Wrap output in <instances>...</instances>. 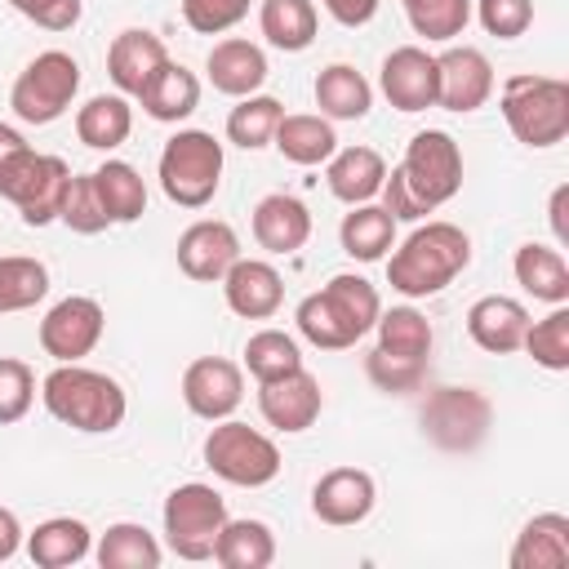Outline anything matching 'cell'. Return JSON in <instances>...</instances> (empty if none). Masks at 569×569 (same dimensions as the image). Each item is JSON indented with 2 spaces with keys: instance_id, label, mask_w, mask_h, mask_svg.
Returning a JSON list of instances; mask_svg holds the SVG:
<instances>
[{
  "instance_id": "6da1fadb",
  "label": "cell",
  "mask_w": 569,
  "mask_h": 569,
  "mask_svg": "<svg viewBox=\"0 0 569 569\" xmlns=\"http://www.w3.org/2000/svg\"><path fill=\"white\" fill-rule=\"evenodd\" d=\"M462 191V147L445 129H422L409 138L405 160L382 178V209L396 222H422Z\"/></svg>"
},
{
  "instance_id": "7a4b0ae2",
  "label": "cell",
  "mask_w": 569,
  "mask_h": 569,
  "mask_svg": "<svg viewBox=\"0 0 569 569\" xmlns=\"http://www.w3.org/2000/svg\"><path fill=\"white\" fill-rule=\"evenodd\" d=\"M471 267V236L453 222H418L387 258V284L405 298H436Z\"/></svg>"
},
{
  "instance_id": "3957f363",
  "label": "cell",
  "mask_w": 569,
  "mask_h": 569,
  "mask_svg": "<svg viewBox=\"0 0 569 569\" xmlns=\"http://www.w3.org/2000/svg\"><path fill=\"white\" fill-rule=\"evenodd\" d=\"M378 311H382L378 289H373L365 276L342 271V276H333L325 289L307 293V298L298 302L293 320H298V333H302L311 347H320V351H347V347H356V342L373 329Z\"/></svg>"
},
{
  "instance_id": "277c9868",
  "label": "cell",
  "mask_w": 569,
  "mask_h": 569,
  "mask_svg": "<svg viewBox=\"0 0 569 569\" xmlns=\"http://www.w3.org/2000/svg\"><path fill=\"white\" fill-rule=\"evenodd\" d=\"M40 400L62 427L84 431V436H107L129 413L124 387L102 369H84L80 360L49 369L44 382H40Z\"/></svg>"
},
{
  "instance_id": "5b68a950",
  "label": "cell",
  "mask_w": 569,
  "mask_h": 569,
  "mask_svg": "<svg viewBox=\"0 0 569 569\" xmlns=\"http://www.w3.org/2000/svg\"><path fill=\"white\" fill-rule=\"evenodd\" d=\"M498 111L516 142L525 147H556L569 133V84L560 76H511L502 84Z\"/></svg>"
},
{
  "instance_id": "8992f818",
  "label": "cell",
  "mask_w": 569,
  "mask_h": 569,
  "mask_svg": "<svg viewBox=\"0 0 569 569\" xmlns=\"http://www.w3.org/2000/svg\"><path fill=\"white\" fill-rule=\"evenodd\" d=\"M156 178L178 209H204L222 187V142L209 129H178L160 147Z\"/></svg>"
},
{
  "instance_id": "52a82bcc",
  "label": "cell",
  "mask_w": 569,
  "mask_h": 569,
  "mask_svg": "<svg viewBox=\"0 0 569 569\" xmlns=\"http://www.w3.org/2000/svg\"><path fill=\"white\" fill-rule=\"evenodd\" d=\"M204 467L227 480V485H240V489H262L280 476V449L271 436H262L258 427L249 422H236V418H218L213 431L204 436Z\"/></svg>"
},
{
  "instance_id": "ba28073f",
  "label": "cell",
  "mask_w": 569,
  "mask_h": 569,
  "mask_svg": "<svg viewBox=\"0 0 569 569\" xmlns=\"http://www.w3.org/2000/svg\"><path fill=\"white\" fill-rule=\"evenodd\" d=\"M76 93H80V62L62 49H44L18 71L9 89V107L22 124H53L76 102Z\"/></svg>"
},
{
  "instance_id": "9c48e42d",
  "label": "cell",
  "mask_w": 569,
  "mask_h": 569,
  "mask_svg": "<svg viewBox=\"0 0 569 569\" xmlns=\"http://www.w3.org/2000/svg\"><path fill=\"white\" fill-rule=\"evenodd\" d=\"M164 542L182 560H213L218 529L227 525V498L213 485L187 480L164 498Z\"/></svg>"
},
{
  "instance_id": "30bf717a",
  "label": "cell",
  "mask_w": 569,
  "mask_h": 569,
  "mask_svg": "<svg viewBox=\"0 0 569 569\" xmlns=\"http://www.w3.org/2000/svg\"><path fill=\"white\" fill-rule=\"evenodd\" d=\"M67 178H71V169L62 156H44V151L27 147L22 156H13L0 169V196L9 204H18L27 227H49V222H58Z\"/></svg>"
},
{
  "instance_id": "8fae6325",
  "label": "cell",
  "mask_w": 569,
  "mask_h": 569,
  "mask_svg": "<svg viewBox=\"0 0 569 569\" xmlns=\"http://www.w3.org/2000/svg\"><path fill=\"white\" fill-rule=\"evenodd\" d=\"M493 405L476 387H440L422 405V436L445 453H471L489 436Z\"/></svg>"
},
{
  "instance_id": "7c38bea8",
  "label": "cell",
  "mask_w": 569,
  "mask_h": 569,
  "mask_svg": "<svg viewBox=\"0 0 569 569\" xmlns=\"http://www.w3.org/2000/svg\"><path fill=\"white\" fill-rule=\"evenodd\" d=\"M102 329H107L102 302L98 298H84V293H71V298H62V302H53L44 311V320H40V347L58 365H76V360H84L102 342Z\"/></svg>"
},
{
  "instance_id": "4fadbf2b",
  "label": "cell",
  "mask_w": 569,
  "mask_h": 569,
  "mask_svg": "<svg viewBox=\"0 0 569 569\" xmlns=\"http://www.w3.org/2000/svg\"><path fill=\"white\" fill-rule=\"evenodd\" d=\"M493 93V67L476 44H449L436 53V107L445 111H480Z\"/></svg>"
},
{
  "instance_id": "5bb4252c",
  "label": "cell",
  "mask_w": 569,
  "mask_h": 569,
  "mask_svg": "<svg viewBox=\"0 0 569 569\" xmlns=\"http://www.w3.org/2000/svg\"><path fill=\"white\" fill-rule=\"evenodd\" d=\"M182 400L196 418L204 422H218V418H231L244 400V373L236 360L227 356H200L187 365L182 373Z\"/></svg>"
},
{
  "instance_id": "9a60e30c",
  "label": "cell",
  "mask_w": 569,
  "mask_h": 569,
  "mask_svg": "<svg viewBox=\"0 0 569 569\" xmlns=\"http://www.w3.org/2000/svg\"><path fill=\"white\" fill-rule=\"evenodd\" d=\"M258 409L267 418V427L284 431V436H298L307 431L320 409H325V391H320V378L307 373V369H293L284 378H271V382H258Z\"/></svg>"
},
{
  "instance_id": "2e32d148",
  "label": "cell",
  "mask_w": 569,
  "mask_h": 569,
  "mask_svg": "<svg viewBox=\"0 0 569 569\" xmlns=\"http://www.w3.org/2000/svg\"><path fill=\"white\" fill-rule=\"evenodd\" d=\"M378 89L405 116L436 107V58L427 49H418V44L391 49L382 58V67H378Z\"/></svg>"
},
{
  "instance_id": "e0dca14e",
  "label": "cell",
  "mask_w": 569,
  "mask_h": 569,
  "mask_svg": "<svg viewBox=\"0 0 569 569\" xmlns=\"http://www.w3.org/2000/svg\"><path fill=\"white\" fill-rule=\"evenodd\" d=\"M236 258H240V236L222 218H200L178 236V267L187 280L218 284Z\"/></svg>"
},
{
  "instance_id": "ac0fdd59",
  "label": "cell",
  "mask_w": 569,
  "mask_h": 569,
  "mask_svg": "<svg viewBox=\"0 0 569 569\" xmlns=\"http://www.w3.org/2000/svg\"><path fill=\"white\" fill-rule=\"evenodd\" d=\"M373 502H378V485H373V476L360 471V467H333V471H325V476L316 480V489H311V511H316V520H320V525H333V529H347V525L369 520Z\"/></svg>"
},
{
  "instance_id": "d6986e66",
  "label": "cell",
  "mask_w": 569,
  "mask_h": 569,
  "mask_svg": "<svg viewBox=\"0 0 569 569\" xmlns=\"http://www.w3.org/2000/svg\"><path fill=\"white\" fill-rule=\"evenodd\" d=\"M169 62V49H164V40L156 36V31H147V27H124L116 40H111V49H107V76H111V84L124 93V98H138L151 80H156V71Z\"/></svg>"
},
{
  "instance_id": "ffe728a7",
  "label": "cell",
  "mask_w": 569,
  "mask_h": 569,
  "mask_svg": "<svg viewBox=\"0 0 569 569\" xmlns=\"http://www.w3.org/2000/svg\"><path fill=\"white\" fill-rule=\"evenodd\" d=\"M218 284H222L227 307L236 316H244V320H271L280 311V302H284V280L262 258H236L231 271Z\"/></svg>"
},
{
  "instance_id": "44dd1931",
  "label": "cell",
  "mask_w": 569,
  "mask_h": 569,
  "mask_svg": "<svg viewBox=\"0 0 569 569\" xmlns=\"http://www.w3.org/2000/svg\"><path fill=\"white\" fill-rule=\"evenodd\" d=\"M253 240L258 249L276 253V258H289L298 253L307 240H311V209L298 200V196H284V191H271L253 204Z\"/></svg>"
},
{
  "instance_id": "7402d4cb",
  "label": "cell",
  "mask_w": 569,
  "mask_h": 569,
  "mask_svg": "<svg viewBox=\"0 0 569 569\" xmlns=\"http://www.w3.org/2000/svg\"><path fill=\"white\" fill-rule=\"evenodd\" d=\"M525 329H529V311L520 298H507V293H485L467 307V333L480 351L489 356H507V351H520L525 342Z\"/></svg>"
},
{
  "instance_id": "603a6c76",
  "label": "cell",
  "mask_w": 569,
  "mask_h": 569,
  "mask_svg": "<svg viewBox=\"0 0 569 569\" xmlns=\"http://www.w3.org/2000/svg\"><path fill=\"white\" fill-rule=\"evenodd\" d=\"M204 71H209V84L227 98H249L267 84V53L253 44V40H240V36H227L209 49L204 58Z\"/></svg>"
},
{
  "instance_id": "cb8c5ba5",
  "label": "cell",
  "mask_w": 569,
  "mask_h": 569,
  "mask_svg": "<svg viewBox=\"0 0 569 569\" xmlns=\"http://www.w3.org/2000/svg\"><path fill=\"white\" fill-rule=\"evenodd\" d=\"M387 178V160L373 147H338L325 160V182L342 204H365L382 191Z\"/></svg>"
},
{
  "instance_id": "d4e9b609",
  "label": "cell",
  "mask_w": 569,
  "mask_h": 569,
  "mask_svg": "<svg viewBox=\"0 0 569 569\" xmlns=\"http://www.w3.org/2000/svg\"><path fill=\"white\" fill-rule=\"evenodd\" d=\"M507 565L511 569H569V516L542 511L525 520Z\"/></svg>"
},
{
  "instance_id": "484cf974",
  "label": "cell",
  "mask_w": 569,
  "mask_h": 569,
  "mask_svg": "<svg viewBox=\"0 0 569 569\" xmlns=\"http://www.w3.org/2000/svg\"><path fill=\"white\" fill-rule=\"evenodd\" d=\"M93 551V533L76 516H49L27 533V556L40 569H71Z\"/></svg>"
},
{
  "instance_id": "4316f807",
  "label": "cell",
  "mask_w": 569,
  "mask_h": 569,
  "mask_svg": "<svg viewBox=\"0 0 569 569\" xmlns=\"http://www.w3.org/2000/svg\"><path fill=\"white\" fill-rule=\"evenodd\" d=\"M271 147L289 164L311 169V164H325L338 151V133H333V120L311 116V111H293V116H280V124L271 133Z\"/></svg>"
},
{
  "instance_id": "83f0119b",
  "label": "cell",
  "mask_w": 569,
  "mask_h": 569,
  "mask_svg": "<svg viewBox=\"0 0 569 569\" xmlns=\"http://www.w3.org/2000/svg\"><path fill=\"white\" fill-rule=\"evenodd\" d=\"M316 107L325 120H365L373 107V84L351 62H329L316 76Z\"/></svg>"
},
{
  "instance_id": "f1b7e54d",
  "label": "cell",
  "mask_w": 569,
  "mask_h": 569,
  "mask_svg": "<svg viewBox=\"0 0 569 569\" xmlns=\"http://www.w3.org/2000/svg\"><path fill=\"white\" fill-rule=\"evenodd\" d=\"M511 271H516V284L538 298V302H569V262L560 249L551 244H520L516 258H511Z\"/></svg>"
},
{
  "instance_id": "f546056e",
  "label": "cell",
  "mask_w": 569,
  "mask_h": 569,
  "mask_svg": "<svg viewBox=\"0 0 569 569\" xmlns=\"http://www.w3.org/2000/svg\"><path fill=\"white\" fill-rule=\"evenodd\" d=\"M138 102H142V111H147L151 120L178 124V120H187V116L200 107V80H196L182 62L169 58V62L156 71V80L138 93Z\"/></svg>"
},
{
  "instance_id": "4dcf8cb0",
  "label": "cell",
  "mask_w": 569,
  "mask_h": 569,
  "mask_svg": "<svg viewBox=\"0 0 569 569\" xmlns=\"http://www.w3.org/2000/svg\"><path fill=\"white\" fill-rule=\"evenodd\" d=\"M338 240H342V253L347 258H356V262H382L387 249L396 244V218L382 204H373V200L351 204V213L338 227Z\"/></svg>"
},
{
  "instance_id": "1f68e13d",
  "label": "cell",
  "mask_w": 569,
  "mask_h": 569,
  "mask_svg": "<svg viewBox=\"0 0 569 569\" xmlns=\"http://www.w3.org/2000/svg\"><path fill=\"white\" fill-rule=\"evenodd\" d=\"M76 133L93 151H116L133 133V107L124 93H93L76 111Z\"/></svg>"
},
{
  "instance_id": "d6a6232c",
  "label": "cell",
  "mask_w": 569,
  "mask_h": 569,
  "mask_svg": "<svg viewBox=\"0 0 569 569\" xmlns=\"http://www.w3.org/2000/svg\"><path fill=\"white\" fill-rule=\"evenodd\" d=\"M213 560L222 569H267L276 560V533L271 525L262 520H231L218 529V542H213Z\"/></svg>"
},
{
  "instance_id": "836d02e7",
  "label": "cell",
  "mask_w": 569,
  "mask_h": 569,
  "mask_svg": "<svg viewBox=\"0 0 569 569\" xmlns=\"http://www.w3.org/2000/svg\"><path fill=\"white\" fill-rule=\"evenodd\" d=\"M258 27H262L267 44H276L284 53H302V49H311V40L320 31V13H316V0H262Z\"/></svg>"
},
{
  "instance_id": "e575fe53",
  "label": "cell",
  "mask_w": 569,
  "mask_h": 569,
  "mask_svg": "<svg viewBox=\"0 0 569 569\" xmlns=\"http://www.w3.org/2000/svg\"><path fill=\"white\" fill-rule=\"evenodd\" d=\"M93 560L102 569H160L164 551H160V542L147 525L120 520V525H107V533L93 547Z\"/></svg>"
},
{
  "instance_id": "d590c367",
  "label": "cell",
  "mask_w": 569,
  "mask_h": 569,
  "mask_svg": "<svg viewBox=\"0 0 569 569\" xmlns=\"http://www.w3.org/2000/svg\"><path fill=\"white\" fill-rule=\"evenodd\" d=\"M93 182H98V196L111 213V227L116 222H138L147 213V182L142 173L129 164V160H107L93 169Z\"/></svg>"
},
{
  "instance_id": "8d00e7d4",
  "label": "cell",
  "mask_w": 569,
  "mask_h": 569,
  "mask_svg": "<svg viewBox=\"0 0 569 569\" xmlns=\"http://www.w3.org/2000/svg\"><path fill=\"white\" fill-rule=\"evenodd\" d=\"M284 107L280 98L271 93H249V98H236V107L227 111V142H236L240 151H262L280 124Z\"/></svg>"
},
{
  "instance_id": "74e56055",
  "label": "cell",
  "mask_w": 569,
  "mask_h": 569,
  "mask_svg": "<svg viewBox=\"0 0 569 569\" xmlns=\"http://www.w3.org/2000/svg\"><path fill=\"white\" fill-rule=\"evenodd\" d=\"M378 329V347L391 351V356H409V360H431V320L418 311V307H391V311H378L373 320Z\"/></svg>"
},
{
  "instance_id": "f35d334b",
  "label": "cell",
  "mask_w": 569,
  "mask_h": 569,
  "mask_svg": "<svg viewBox=\"0 0 569 569\" xmlns=\"http://www.w3.org/2000/svg\"><path fill=\"white\" fill-rule=\"evenodd\" d=\"M44 293H49V267L40 258H22V253L0 258V316L36 307L44 302Z\"/></svg>"
},
{
  "instance_id": "ab89813d",
  "label": "cell",
  "mask_w": 569,
  "mask_h": 569,
  "mask_svg": "<svg viewBox=\"0 0 569 569\" xmlns=\"http://www.w3.org/2000/svg\"><path fill=\"white\" fill-rule=\"evenodd\" d=\"M244 369L258 382H271V378H284V373L302 369L298 338L284 333V329H258V333H249V342H244Z\"/></svg>"
},
{
  "instance_id": "60d3db41",
  "label": "cell",
  "mask_w": 569,
  "mask_h": 569,
  "mask_svg": "<svg viewBox=\"0 0 569 569\" xmlns=\"http://www.w3.org/2000/svg\"><path fill=\"white\" fill-rule=\"evenodd\" d=\"M400 4H405L413 36L436 40V44H449L471 22V0H400Z\"/></svg>"
},
{
  "instance_id": "b9f144b4",
  "label": "cell",
  "mask_w": 569,
  "mask_h": 569,
  "mask_svg": "<svg viewBox=\"0 0 569 569\" xmlns=\"http://www.w3.org/2000/svg\"><path fill=\"white\" fill-rule=\"evenodd\" d=\"M58 222H67L76 236H98L111 227V213L98 196V182L93 173H71L67 178V191H62V204H58Z\"/></svg>"
},
{
  "instance_id": "7bdbcfd3",
  "label": "cell",
  "mask_w": 569,
  "mask_h": 569,
  "mask_svg": "<svg viewBox=\"0 0 569 569\" xmlns=\"http://www.w3.org/2000/svg\"><path fill=\"white\" fill-rule=\"evenodd\" d=\"M520 347L533 356V365H542L551 373H565L569 369V307L556 302L542 320H529Z\"/></svg>"
},
{
  "instance_id": "ee69618b",
  "label": "cell",
  "mask_w": 569,
  "mask_h": 569,
  "mask_svg": "<svg viewBox=\"0 0 569 569\" xmlns=\"http://www.w3.org/2000/svg\"><path fill=\"white\" fill-rule=\"evenodd\" d=\"M427 365H431V360L391 356V351H382V347H373V351L365 356V373H369V382H373L378 391H387V396L418 391V387L427 382Z\"/></svg>"
},
{
  "instance_id": "f6af8a7d",
  "label": "cell",
  "mask_w": 569,
  "mask_h": 569,
  "mask_svg": "<svg viewBox=\"0 0 569 569\" xmlns=\"http://www.w3.org/2000/svg\"><path fill=\"white\" fill-rule=\"evenodd\" d=\"M31 400H36V373H31V365L18 360V356H0V427L27 418Z\"/></svg>"
},
{
  "instance_id": "bcb514c9",
  "label": "cell",
  "mask_w": 569,
  "mask_h": 569,
  "mask_svg": "<svg viewBox=\"0 0 569 569\" xmlns=\"http://www.w3.org/2000/svg\"><path fill=\"white\" fill-rule=\"evenodd\" d=\"M476 18L489 36L516 40L533 27V0H476Z\"/></svg>"
},
{
  "instance_id": "7dc6e473",
  "label": "cell",
  "mask_w": 569,
  "mask_h": 569,
  "mask_svg": "<svg viewBox=\"0 0 569 569\" xmlns=\"http://www.w3.org/2000/svg\"><path fill=\"white\" fill-rule=\"evenodd\" d=\"M249 13V0H182V22L196 36H222Z\"/></svg>"
},
{
  "instance_id": "c3c4849f",
  "label": "cell",
  "mask_w": 569,
  "mask_h": 569,
  "mask_svg": "<svg viewBox=\"0 0 569 569\" xmlns=\"http://www.w3.org/2000/svg\"><path fill=\"white\" fill-rule=\"evenodd\" d=\"M27 22H36V27H44V31H71L76 22H80V13H84V4L80 0H9Z\"/></svg>"
},
{
  "instance_id": "681fc988",
  "label": "cell",
  "mask_w": 569,
  "mask_h": 569,
  "mask_svg": "<svg viewBox=\"0 0 569 569\" xmlns=\"http://www.w3.org/2000/svg\"><path fill=\"white\" fill-rule=\"evenodd\" d=\"M325 4V13L333 18V22H342V27H365L373 13H378V0H320Z\"/></svg>"
},
{
  "instance_id": "f907efd6",
  "label": "cell",
  "mask_w": 569,
  "mask_h": 569,
  "mask_svg": "<svg viewBox=\"0 0 569 569\" xmlns=\"http://www.w3.org/2000/svg\"><path fill=\"white\" fill-rule=\"evenodd\" d=\"M18 547H22V525H18V516L9 507H0V565L13 560Z\"/></svg>"
},
{
  "instance_id": "816d5d0a",
  "label": "cell",
  "mask_w": 569,
  "mask_h": 569,
  "mask_svg": "<svg viewBox=\"0 0 569 569\" xmlns=\"http://www.w3.org/2000/svg\"><path fill=\"white\" fill-rule=\"evenodd\" d=\"M565 204H569V187H556V191H551V204H547V218H551V236H556V244H569Z\"/></svg>"
},
{
  "instance_id": "f5cc1de1",
  "label": "cell",
  "mask_w": 569,
  "mask_h": 569,
  "mask_svg": "<svg viewBox=\"0 0 569 569\" xmlns=\"http://www.w3.org/2000/svg\"><path fill=\"white\" fill-rule=\"evenodd\" d=\"M27 147H31V142H27V138H22L13 124H4V120H0V169H4L13 156H22Z\"/></svg>"
}]
</instances>
